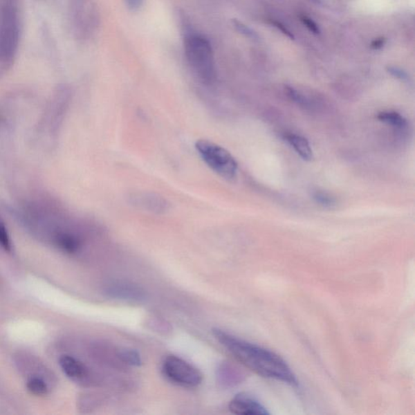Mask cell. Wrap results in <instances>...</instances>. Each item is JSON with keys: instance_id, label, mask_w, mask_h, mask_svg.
I'll list each match as a JSON object with an SVG mask.
<instances>
[{"instance_id": "9c48e42d", "label": "cell", "mask_w": 415, "mask_h": 415, "mask_svg": "<svg viewBox=\"0 0 415 415\" xmlns=\"http://www.w3.org/2000/svg\"><path fill=\"white\" fill-rule=\"evenodd\" d=\"M230 412L234 414L266 415L270 414L266 407L256 399L244 394H239L230 400Z\"/></svg>"}, {"instance_id": "5b68a950", "label": "cell", "mask_w": 415, "mask_h": 415, "mask_svg": "<svg viewBox=\"0 0 415 415\" xmlns=\"http://www.w3.org/2000/svg\"><path fill=\"white\" fill-rule=\"evenodd\" d=\"M68 21L73 34L78 39H87L96 31L99 15L92 0H71Z\"/></svg>"}, {"instance_id": "4fadbf2b", "label": "cell", "mask_w": 415, "mask_h": 415, "mask_svg": "<svg viewBox=\"0 0 415 415\" xmlns=\"http://www.w3.org/2000/svg\"><path fill=\"white\" fill-rule=\"evenodd\" d=\"M55 243L58 247L68 253H74L81 248L80 239L70 233L62 232L56 234Z\"/></svg>"}, {"instance_id": "2e32d148", "label": "cell", "mask_w": 415, "mask_h": 415, "mask_svg": "<svg viewBox=\"0 0 415 415\" xmlns=\"http://www.w3.org/2000/svg\"><path fill=\"white\" fill-rule=\"evenodd\" d=\"M26 387L30 393L36 396H45L48 394L49 391L45 382L40 378H36V377L28 380Z\"/></svg>"}, {"instance_id": "8992f818", "label": "cell", "mask_w": 415, "mask_h": 415, "mask_svg": "<svg viewBox=\"0 0 415 415\" xmlns=\"http://www.w3.org/2000/svg\"><path fill=\"white\" fill-rule=\"evenodd\" d=\"M162 371L167 380L185 388H196L203 381V375L199 369L176 356H168L164 358Z\"/></svg>"}, {"instance_id": "ac0fdd59", "label": "cell", "mask_w": 415, "mask_h": 415, "mask_svg": "<svg viewBox=\"0 0 415 415\" xmlns=\"http://www.w3.org/2000/svg\"><path fill=\"white\" fill-rule=\"evenodd\" d=\"M0 245H1L6 251H11L12 243L10 237H9L6 225L1 219H0Z\"/></svg>"}, {"instance_id": "7402d4cb", "label": "cell", "mask_w": 415, "mask_h": 415, "mask_svg": "<svg viewBox=\"0 0 415 415\" xmlns=\"http://www.w3.org/2000/svg\"><path fill=\"white\" fill-rule=\"evenodd\" d=\"M150 325L158 332L167 333L171 331L172 330L171 326H169L166 322H164V320H162L156 319L152 320V322L150 323Z\"/></svg>"}, {"instance_id": "ba28073f", "label": "cell", "mask_w": 415, "mask_h": 415, "mask_svg": "<svg viewBox=\"0 0 415 415\" xmlns=\"http://www.w3.org/2000/svg\"><path fill=\"white\" fill-rule=\"evenodd\" d=\"M131 205L149 213L161 214L168 211L169 204L164 197L151 192H136L129 197Z\"/></svg>"}, {"instance_id": "d6986e66", "label": "cell", "mask_w": 415, "mask_h": 415, "mask_svg": "<svg viewBox=\"0 0 415 415\" xmlns=\"http://www.w3.org/2000/svg\"><path fill=\"white\" fill-rule=\"evenodd\" d=\"M234 26L235 29H237L239 33H241L242 35L247 36L248 37H251V39H258V35L256 32L253 31L252 29H250L249 27L245 26L243 23L240 22L237 20L234 21Z\"/></svg>"}, {"instance_id": "9a60e30c", "label": "cell", "mask_w": 415, "mask_h": 415, "mask_svg": "<svg viewBox=\"0 0 415 415\" xmlns=\"http://www.w3.org/2000/svg\"><path fill=\"white\" fill-rule=\"evenodd\" d=\"M118 357L122 363L127 366L140 367L142 365V358L138 351L133 349H124L118 351Z\"/></svg>"}, {"instance_id": "d4e9b609", "label": "cell", "mask_w": 415, "mask_h": 415, "mask_svg": "<svg viewBox=\"0 0 415 415\" xmlns=\"http://www.w3.org/2000/svg\"><path fill=\"white\" fill-rule=\"evenodd\" d=\"M272 25L275 26L277 28V29L279 30L286 37H288L289 39L292 40L295 39V36L293 35V34H292V33L288 29H287V28L284 25H282L281 22L272 21Z\"/></svg>"}, {"instance_id": "30bf717a", "label": "cell", "mask_w": 415, "mask_h": 415, "mask_svg": "<svg viewBox=\"0 0 415 415\" xmlns=\"http://www.w3.org/2000/svg\"><path fill=\"white\" fill-rule=\"evenodd\" d=\"M61 369L69 379L77 382L84 381L89 376V369L81 361L73 356H63L59 360Z\"/></svg>"}, {"instance_id": "52a82bcc", "label": "cell", "mask_w": 415, "mask_h": 415, "mask_svg": "<svg viewBox=\"0 0 415 415\" xmlns=\"http://www.w3.org/2000/svg\"><path fill=\"white\" fill-rule=\"evenodd\" d=\"M103 293L107 298L125 303L139 304L146 299L145 290L142 287L127 281L108 282L104 286Z\"/></svg>"}, {"instance_id": "277c9868", "label": "cell", "mask_w": 415, "mask_h": 415, "mask_svg": "<svg viewBox=\"0 0 415 415\" xmlns=\"http://www.w3.org/2000/svg\"><path fill=\"white\" fill-rule=\"evenodd\" d=\"M196 149L203 161L219 176L228 181L237 177L238 163L228 150L206 140H198Z\"/></svg>"}, {"instance_id": "603a6c76", "label": "cell", "mask_w": 415, "mask_h": 415, "mask_svg": "<svg viewBox=\"0 0 415 415\" xmlns=\"http://www.w3.org/2000/svg\"><path fill=\"white\" fill-rule=\"evenodd\" d=\"M388 73L393 75L395 78L400 80V81H407L409 79L408 75L405 71L396 67L387 68Z\"/></svg>"}, {"instance_id": "3957f363", "label": "cell", "mask_w": 415, "mask_h": 415, "mask_svg": "<svg viewBox=\"0 0 415 415\" xmlns=\"http://www.w3.org/2000/svg\"><path fill=\"white\" fill-rule=\"evenodd\" d=\"M185 56L192 72L203 83L213 84L216 79L213 48L205 36L196 32L187 33L185 37Z\"/></svg>"}, {"instance_id": "484cf974", "label": "cell", "mask_w": 415, "mask_h": 415, "mask_svg": "<svg viewBox=\"0 0 415 415\" xmlns=\"http://www.w3.org/2000/svg\"><path fill=\"white\" fill-rule=\"evenodd\" d=\"M386 39L385 37H379L371 42V47L374 50H379L382 48L385 44Z\"/></svg>"}, {"instance_id": "5bb4252c", "label": "cell", "mask_w": 415, "mask_h": 415, "mask_svg": "<svg viewBox=\"0 0 415 415\" xmlns=\"http://www.w3.org/2000/svg\"><path fill=\"white\" fill-rule=\"evenodd\" d=\"M377 119L398 129H404L407 126V120L404 116L396 111H382L377 116Z\"/></svg>"}, {"instance_id": "6da1fadb", "label": "cell", "mask_w": 415, "mask_h": 415, "mask_svg": "<svg viewBox=\"0 0 415 415\" xmlns=\"http://www.w3.org/2000/svg\"><path fill=\"white\" fill-rule=\"evenodd\" d=\"M216 341L247 369L259 376L298 386L294 372L285 360L267 349L243 340L220 329H214Z\"/></svg>"}, {"instance_id": "e0dca14e", "label": "cell", "mask_w": 415, "mask_h": 415, "mask_svg": "<svg viewBox=\"0 0 415 415\" xmlns=\"http://www.w3.org/2000/svg\"><path fill=\"white\" fill-rule=\"evenodd\" d=\"M313 199L319 205L326 208V209H333L337 205L336 199L327 192L315 191L313 193Z\"/></svg>"}, {"instance_id": "ffe728a7", "label": "cell", "mask_w": 415, "mask_h": 415, "mask_svg": "<svg viewBox=\"0 0 415 415\" xmlns=\"http://www.w3.org/2000/svg\"><path fill=\"white\" fill-rule=\"evenodd\" d=\"M287 95H288L292 100L299 104L301 106H308V102L306 101L305 98L300 93L295 91L294 88L287 86L286 88Z\"/></svg>"}, {"instance_id": "44dd1931", "label": "cell", "mask_w": 415, "mask_h": 415, "mask_svg": "<svg viewBox=\"0 0 415 415\" xmlns=\"http://www.w3.org/2000/svg\"><path fill=\"white\" fill-rule=\"evenodd\" d=\"M300 20L303 22L304 25L308 28V29L313 33L314 35H319L320 33V28L317 24L315 23L313 19L309 18L306 16H301Z\"/></svg>"}, {"instance_id": "8fae6325", "label": "cell", "mask_w": 415, "mask_h": 415, "mask_svg": "<svg viewBox=\"0 0 415 415\" xmlns=\"http://www.w3.org/2000/svg\"><path fill=\"white\" fill-rule=\"evenodd\" d=\"M216 376L219 384L225 388L237 385L241 376L237 369L229 362L221 363L216 369Z\"/></svg>"}, {"instance_id": "7c38bea8", "label": "cell", "mask_w": 415, "mask_h": 415, "mask_svg": "<svg viewBox=\"0 0 415 415\" xmlns=\"http://www.w3.org/2000/svg\"><path fill=\"white\" fill-rule=\"evenodd\" d=\"M285 139L293 148L297 154L305 161H311L313 159V151L308 140L303 136L296 134H286Z\"/></svg>"}, {"instance_id": "cb8c5ba5", "label": "cell", "mask_w": 415, "mask_h": 415, "mask_svg": "<svg viewBox=\"0 0 415 415\" xmlns=\"http://www.w3.org/2000/svg\"><path fill=\"white\" fill-rule=\"evenodd\" d=\"M126 6L131 11H138L143 6L145 0H124Z\"/></svg>"}, {"instance_id": "7a4b0ae2", "label": "cell", "mask_w": 415, "mask_h": 415, "mask_svg": "<svg viewBox=\"0 0 415 415\" xmlns=\"http://www.w3.org/2000/svg\"><path fill=\"white\" fill-rule=\"evenodd\" d=\"M20 0H0V72L12 67L21 34Z\"/></svg>"}]
</instances>
